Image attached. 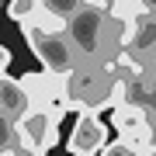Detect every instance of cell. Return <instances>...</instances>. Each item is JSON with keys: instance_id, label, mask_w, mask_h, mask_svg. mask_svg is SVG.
I'll return each instance as SVG.
<instances>
[{"instance_id": "1", "label": "cell", "mask_w": 156, "mask_h": 156, "mask_svg": "<svg viewBox=\"0 0 156 156\" xmlns=\"http://www.w3.org/2000/svg\"><path fill=\"white\" fill-rule=\"evenodd\" d=\"M21 28H24V38L31 45V56L42 62V69H49V73H73V69H80L83 49L73 42L69 31L49 35V31H38L35 24H21Z\"/></svg>"}, {"instance_id": "2", "label": "cell", "mask_w": 156, "mask_h": 156, "mask_svg": "<svg viewBox=\"0 0 156 156\" xmlns=\"http://www.w3.org/2000/svg\"><path fill=\"white\" fill-rule=\"evenodd\" d=\"M14 128H17V142L35 153H52V146L59 142V115L52 108H28L14 122Z\"/></svg>"}, {"instance_id": "3", "label": "cell", "mask_w": 156, "mask_h": 156, "mask_svg": "<svg viewBox=\"0 0 156 156\" xmlns=\"http://www.w3.org/2000/svg\"><path fill=\"white\" fill-rule=\"evenodd\" d=\"M108 146V125L97 118L94 108H83L76 115V125L69 132V153H101Z\"/></svg>"}, {"instance_id": "4", "label": "cell", "mask_w": 156, "mask_h": 156, "mask_svg": "<svg viewBox=\"0 0 156 156\" xmlns=\"http://www.w3.org/2000/svg\"><path fill=\"white\" fill-rule=\"evenodd\" d=\"M31 108V97H28V90H24V83H21V76H0V115H7L11 122H17L24 111Z\"/></svg>"}, {"instance_id": "5", "label": "cell", "mask_w": 156, "mask_h": 156, "mask_svg": "<svg viewBox=\"0 0 156 156\" xmlns=\"http://www.w3.org/2000/svg\"><path fill=\"white\" fill-rule=\"evenodd\" d=\"M149 122V111H146L142 104H118V108H111V125H115V132H135L139 125H146Z\"/></svg>"}, {"instance_id": "6", "label": "cell", "mask_w": 156, "mask_h": 156, "mask_svg": "<svg viewBox=\"0 0 156 156\" xmlns=\"http://www.w3.org/2000/svg\"><path fill=\"white\" fill-rule=\"evenodd\" d=\"M122 139L132 146L139 156H156V128H153L149 122H146V125H139L135 132H125Z\"/></svg>"}, {"instance_id": "7", "label": "cell", "mask_w": 156, "mask_h": 156, "mask_svg": "<svg viewBox=\"0 0 156 156\" xmlns=\"http://www.w3.org/2000/svg\"><path fill=\"white\" fill-rule=\"evenodd\" d=\"M83 7H87V0H42V11L56 14V17H62V21H73Z\"/></svg>"}, {"instance_id": "8", "label": "cell", "mask_w": 156, "mask_h": 156, "mask_svg": "<svg viewBox=\"0 0 156 156\" xmlns=\"http://www.w3.org/2000/svg\"><path fill=\"white\" fill-rule=\"evenodd\" d=\"M42 7V0H11V7H7V17H11V21H28V17L35 14Z\"/></svg>"}, {"instance_id": "9", "label": "cell", "mask_w": 156, "mask_h": 156, "mask_svg": "<svg viewBox=\"0 0 156 156\" xmlns=\"http://www.w3.org/2000/svg\"><path fill=\"white\" fill-rule=\"evenodd\" d=\"M17 142V128H14V122L7 115H0V149H11V146Z\"/></svg>"}, {"instance_id": "10", "label": "cell", "mask_w": 156, "mask_h": 156, "mask_svg": "<svg viewBox=\"0 0 156 156\" xmlns=\"http://www.w3.org/2000/svg\"><path fill=\"white\" fill-rule=\"evenodd\" d=\"M97 156H139V153H135V149H132V146H128L125 139H118V142H108V146H104V149H101Z\"/></svg>"}, {"instance_id": "11", "label": "cell", "mask_w": 156, "mask_h": 156, "mask_svg": "<svg viewBox=\"0 0 156 156\" xmlns=\"http://www.w3.org/2000/svg\"><path fill=\"white\" fill-rule=\"evenodd\" d=\"M7 69H11V49H7V45H0V76H4Z\"/></svg>"}, {"instance_id": "12", "label": "cell", "mask_w": 156, "mask_h": 156, "mask_svg": "<svg viewBox=\"0 0 156 156\" xmlns=\"http://www.w3.org/2000/svg\"><path fill=\"white\" fill-rule=\"evenodd\" d=\"M69 156H94V153H69Z\"/></svg>"}, {"instance_id": "13", "label": "cell", "mask_w": 156, "mask_h": 156, "mask_svg": "<svg viewBox=\"0 0 156 156\" xmlns=\"http://www.w3.org/2000/svg\"><path fill=\"white\" fill-rule=\"evenodd\" d=\"M0 156H7V149H0Z\"/></svg>"}]
</instances>
